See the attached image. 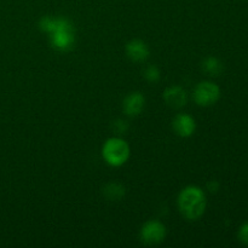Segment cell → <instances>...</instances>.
Segmentation results:
<instances>
[{"label": "cell", "mask_w": 248, "mask_h": 248, "mask_svg": "<svg viewBox=\"0 0 248 248\" xmlns=\"http://www.w3.org/2000/svg\"><path fill=\"white\" fill-rule=\"evenodd\" d=\"M39 27L44 33L50 36V43L55 50L67 52L75 45L74 24L68 18L62 16L41 17Z\"/></svg>", "instance_id": "1"}, {"label": "cell", "mask_w": 248, "mask_h": 248, "mask_svg": "<svg viewBox=\"0 0 248 248\" xmlns=\"http://www.w3.org/2000/svg\"><path fill=\"white\" fill-rule=\"evenodd\" d=\"M207 200L205 191L196 186H189L179 193L178 208L183 217L196 220L205 213Z\"/></svg>", "instance_id": "2"}, {"label": "cell", "mask_w": 248, "mask_h": 248, "mask_svg": "<svg viewBox=\"0 0 248 248\" xmlns=\"http://www.w3.org/2000/svg\"><path fill=\"white\" fill-rule=\"evenodd\" d=\"M102 155L107 164L110 166H123L130 157V147L121 138H109L102 148Z\"/></svg>", "instance_id": "3"}, {"label": "cell", "mask_w": 248, "mask_h": 248, "mask_svg": "<svg viewBox=\"0 0 248 248\" xmlns=\"http://www.w3.org/2000/svg\"><path fill=\"white\" fill-rule=\"evenodd\" d=\"M220 98V89L211 81H202L194 90V99L201 107H210Z\"/></svg>", "instance_id": "4"}, {"label": "cell", "mask_w": 248, "mask_h": 248, "mask_svg": "<svg viewBox=\"0 0 248 248\" xmlns=\"http://www.w3.org/2000/svg\"><path fill=\"white\" fill-rule=\"evenodd\" d=\"M166 237V227L159 220H149L140 229V240L143 244L154 246L161 244Z\"/></svg>", "instance_id": "5"}, {"label": "cell", "mask_w": 248, "mask_h": 248, "mask_svg": "<svg viewBox=\"0 0 248 248\" xmlns=\"http://www.w3.org/2000/svg\"><path fill=\"white\" fill-rule=\"evenodd\" d=\"M165 103L169 107L174 109H179L184 107L188 102V93L186 90L181 86H170L165 90L164 94Z\"/></svg>", "instance_id": "6"}, {"label": "cell", "mask_w": 248, "mask_h": 248, "mask_svg": "<svg viewBox=\"0 0 248 248\" xmlns=\"http://www.w3.org/2000/svg\"><path fill=\"white\" fill-rule=\"evenodd\" d=\"M174 132L181 137H190L196 130V123L189 114H178L172 121Z\"/></svg>", "instance_id": "7"}, {"label": "cell", "mask_w": 248, "mask_h": 248, "mask_svg": "<svg viewBox=\"0 0 248 248\" xmlns=\"http://www.w3.org/2000/svg\"><path fill=\"white\" fill-rule=\"evenodd\" d=\"M126 53L133 62H143L149 57V47L140 39H133L126 45Z\"/></svg>", "instance_id": "8"}, {"label": "cell", "mask_w": 248, "mask_h": 248, "mask_svg": "<svg viewBox=\"0 0 248 248\" xmlns=\"http://www.w3.org/2000/svg\"><path fill=\"white\" fill-rule=\"evenodd\" d=\"M145 98L140 92H132L124 99L123 108L126 115L137 116L142 113L144 108Z\"/></svg>", "instance_id": "9"}, {"label": "cell", "mask_w": 248, "mask_h": 248, "mask_svg": "<svg viewBox=\"0 0 248 248\" xmlns=\"http://www.w3.org/2000/svg\"><path fill=\"white\" fill-rule=\"evenodd\" d=\"M103 195L109 201H119L125 195V188H124L123 184L111 182V183H108L103 188Z\"/></svg>", "instance_id": "10"}, {"label": "cell", "mask_w": 248, "mask_h": 248, "mask_svg": "<svg viewBox=\"0 0 248 248\" xmlns=\"http://www.w3.org/2000/svg\"><path fill=\"white\" fill-rule=\"evenodd\" d=\"M202 69L207 74L216 77V75H219L223 72V64L218 58L207 57L202 62Z\"/></svg>", "instance_id": "11"}, {"label": "cell", "mask_w": 248, "mask_h": 248, "mask_svg": "<svg viewBox=\"0 0 248 248\" xmlns=\"http://www.w3.org/2000/svg\"><path fill=\"white\" fill-rule=\"evenodd\" d=\"M160 70L155 65H149L147 69L144 70V78L149 82H156L160 80Z\"/></svg>", "instance_id": "12"}, {"label": "cell", "mask_w": 248, "mask_h": 248, "mask_svg": "<svg viewBox=\"0 0 248 248\" xmlns=\"http://www.w3.org/2000/svg\"><path fill=\"white\" fill-rule=\"evenodd\" d=\"M237 236H239V240L242 244L247 245L248 246V222L245 223V224L240 228Z\"/></svg>", "instance_id": "13"}]
</instances>
